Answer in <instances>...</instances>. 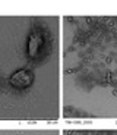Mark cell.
I'll use <instances>...</instances> for the list:
<instances>
[{"label":"cell","mask_w":117,"mask_h":135,"mask_svg":"<svg viewBox=\"0 0 117 135\" xmlns=\"http://www.w3.org/2000/svg\"><path fill=\"white\" fill-rule=\"evenodd\" d=\"M10 85H13L15 88H27L32 82V74L28 72L27 69H19L16 71L9 79Z\"/></svg>","instance_id":"obj_1"},{"label":"cell","mask_w":117,"mask_h":135,"mask_svg":"<svg viewBox=\"0 0 117 135\" xmlns=\"http://www.w3.org/2000/svg\"><path fill=\"white\" fill-rule=\"evenodd\" d=\"M40 44H41V37L37 32H32L29 35V40H28V54L31 57H35L40 50Z\"/></svg>","instance_id":"obj_2"}]
</instances>
